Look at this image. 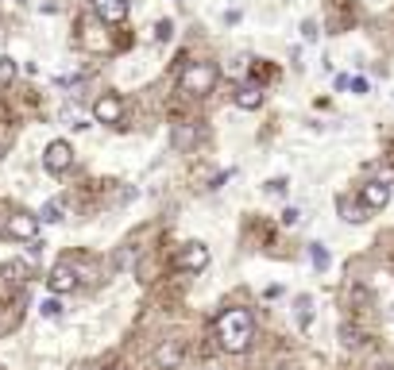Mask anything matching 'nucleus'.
<instances>
[{
  "instance_id": "25",
  "label": "nucleus",
  "mask_w": 394,
  "mask_h": 370,
  "mask_svg": "<svg viewBox=\"0 0 394 370\" xmlns=\"http://www.w3.org/2000/svg\"><path fill=\"white\" fill-rule=\"evenodd\" d=\"M16 4H28V0H16Z\"/></svg>"
},
{
  "instance_id": "17",
  "label": "nucleus",
  "mask_w": 394,
  "mask_h": 370,
  "mask_svg": "<svg viewBox=\"0 0 394 370\" xmlns=\"http://www.w3.org/2000/svg\"><path fill=\"white\" fill-rule=\"evenodd\" d=\"M194 139H197L194 127H174V146H182V151H186V146L194 143Z\"/></svg>"
},
{
  "instance_id": "15",
  "label": "nucleus",
  "mask_w": 394,
  "mask_h": 370,
  "mask_svg": "<svg viewBox=\"0 0 394 370\" xmlns=\"http://www.w3.org/2000/svg\"><path fill=\"white\" fill-rule=\"evenodd\" d=\"M16 74H20L16 58H8V54H4V58H0V85H12V81H16Z\"/></svg>"
},
{
  "instance_id": "6",
  "label": "nucleus",
  "mask_w": 394,
  "mask_h": 370,
  "mask_svg": "<svg viewBox=\"0 0 394 370\" xmlns=\"http://www.w3.org/2000/svg\"><path fill=\"white\" fill-rule=\"evenodd\" d=\"M47 285H50V293H54V297H62V293H74V290H78V270H74L70 263H59L54 270H50Z\"/></svg>"
},
{
  "instance_id": "8",
  "label": "nucleus",
  "mask_w": 394,
  "mask_h": 370,
  "mask_svg": "<svg viewBox=\"0 0 394 370\" xmlns=\"http://www.w3.org/2000/svg\"><path fill=\"white\" fill-rule=\"evenodd\" d=\"M360 201H364V208H386L391 205V185H383L375 177V182H367L364 189H360Z\"/></svg>"
},
{
  "instance_id": "20",
  "label": "nucleus",
  "mask_w": 394,
  "mask_h": 370,
  "mask_svg": "<svg viewBox=\"0 0 394 370\" xmlns=\"http://www.w3.org/2000/svg\"><path fill=\"white\" fill-rule=\"evenodd\" d=\"M23 274H28V263H8L4 266V278H12V282H23Z\"/></svg>"
},
{
  "instance_id": "21",
  "label": "nucleus",
  "mask_w": 394,
  "mask_h": 370,
  "mask_svg": "<svg viewBox=\"0 0 394 370\" xmlns=\"http://www.w3.org/2000/svg\"><path fill=\"white\" fill-rule=\"evenodd\" d=\"M286 177H271V182H267V193H286Z\"/></svg>"
},
{
  "instance_id": "23",
  "label": "nucleus",
  "mask_w": 394,
  "mask_h": 370,
  "mask_svg": "<svg viewBox=\"0 0 394 370\" xmlns=\"http://www.w3.org/2000/svg\"><path fill=\"white\" fill-rule=\"evenodd\" d=\"M302 35H306V39L313 43V39H317V23H313V20H306V23H302Z\"/></svg>"
},
{
  "instance_id": "12",
  "label": "nucleus",
  "mask_w": 394,
  "mask_h": 370,
  "mask_svg": "<svg viewBox=\"0 0 394 370\" xmlns=\"http://www.w3.org/2000/svg\"><path fill=\"white\" fill-rule=\"evenodd\" d=\"M294 320H298V328H309V320H313V297L309 293L294 297Z\"/></svg>"
},
{
  "instance_id": "26",
  "label": "nucleus",
  "mask_w": 394,
  "mask_h": 370,
  "mask_svg": "<svg viewBox=\"0 0 394 370\" xmlns=\"http://www.w3.org/2000/svg\"><path fill=\"white\" fill-rule=\"evenodd\" d=\"M391 320H394V309H391Z\"/></svg>"
},
{
  "instance_id": "16",
  "label": "nucleus",
  "mask_w": 394,
  "mask_h": 370,
  "mask_svg": "<svg viewBox=\"0 0 394 370\" xmlns=\"http://www.w3.org/2000/svg\"><path fill=\"white\" fill-rule=\"evenodd\" d=\"M39 312L47 316V320H59V316H62L66 309H62V301H59V297H47V301L39 305Z\"/></svg>"
},
{
  "instance_id": "13",
  "label": "nucleus",
  "mask_w": 394,
  "mask_h": 370,
  "mask_svg": "<svg viewBox=\"0 0 394 370\" xmlns=\"http://www.w3.org/2000/svg\"><path fill=\"white\" fill-rule=\"evenodd\" d=\"M309 263L317 266V270H329L333 266V254H329L325 243H309Z\"/></svg>"
},
{
  "instance_id": "7",
  "label": "nucleus",
  "mask_w": 394,
  "mask_h": 370,
  "mask_svg": "<svg viewBox=\"0 0 394 370\" xmlns=\"http://www.w3.org/2000/svg\"><path fill=\"white\" fill-rule=\"evenodd\" d=\"M178 266H182V270H189V274H201V270L209 266V247H205V243L182 247V254H178Z\"/></svg>"
},
{
  "instance_id": "22",
  "label": "nucleus",
  "mask_w": 394,
  "mask_h": 370,
  "mask_svg": "<svg viewBox=\"0 0 394 370\" xmlns=\"http://www.w3.org/2000/svg\"><path fill=\"white\" fill-rule=\"evenodd\" d=\"M348 89H352V93H360V97H364V93H367V81H364V78H348Z\"/></svg>"
},
{
  "instance_id": "2",
  "label": "nucleus",
  "mask_w": 394,
  "mask_h": 370,
  "mask_svg": "<svg viewBox=\"0 0 394 370\" xmlns=\"http://www.w3.org/2000/svg\"><path fill=\"white\" fill-rule=\"evenodd\" d=\"M217 81H220V69L213 62H189L182 69V93H189V97H209L217 89Z\"/></svg>"
},
{
  "instance_id": "4",
  "label": "nucleus",
  "mask_w": 394,
  "mask_h": 370,
  "mask_svg": "<svg viewBox=\"0 0 394 370\" xmlns=\"http://www.w3.org/2000/svg\"><path fill=\"white\" fill-rule=\"evenodd\" d=\"M4 235H8V239H20V243L39 239V216L35 213H12L8 220H4Z\"/></svg>"
},
{
  "instance_id": "19",
  "label": "nucleus",
  "mask_w": 394,
  "mask_h": 370,
  "mask_svg": "<svg viewBox=\"0 0 394 370\" xmlns=\"http://www.w3.org/2000/svg\"><path fill=\"white\" fill-rule=\"evenodd\" d=\"M155 39H158V43H170V39H174V23H170V20H158V23H155Z\"/></svg>"
},
{
  "instance_id": "18",
  "label": "nucleus",
  "mask_w": 394,
  "mask_h": 370,
  "mask_svg": "<svg viewBox=\"0 0 394 370\" xmlns=\"http://www.w3.org/2000/svg\"><path fill=\"white\" fill-rule=\"evenodd\" d=\"M278 220H282L286 228H298L302 220H306V216H302V208H294V205H290V208H282V216H278Z\"/></svg>"
},
{
  "instance_id": "24",
  "label": "nucleus",
  "mask_w": 394,
  "mask_h": 370,
  "mask_svg": "<svg viewBox=\"0 0 394 370\" xmlns=\"http://www.w3.org/2000/svg\"><path fill=\"white\" fill-rule=\"evenodd\" d=\"M379 182H383V185H394V166H383V170H379Z\"/></svg>"
},
{
  "instance_id": "14",
  "label": "nucleus",
  "mask_w": 394,
  "mask_h": 370,
  "mask_svg": "<svg viewBox=\"0 0 394 370\" xmlns=\"http://www.w3.org/2000/svg\"><path fill=\"white\" fill-rule=\"evenodd\" d=\"M62 213H66V208H62V201H47V205H43V213H35V216H39V224H59Z\"/></svg>"
},
{
  "instance_id": "3",
  "label": "nucleus",
  "mask_w": 394,
  "mask_h": 370,
  "mask_svg": "<svg viewBox=\"0 0 394 370\" xmlns=\"http://www.w3.org/2000/svg\"><path fill=\"white\" fill-rule=\"evenodd\" d=\"M70 166H74V146L66 139H50L47 151H43V170L59 177V174H66Z\"/></svg>"
},
{
  "instance_id": "9",
  "label": "nucleus",
  "mask_w": 394,
  "mask_h": 370,
  "mask_svg": "<svg viewBox=\"0 0 394 370\" xmlns=\"http://www.w3.org/2000/svg\"><path fill=\"white\" fill-rule=\"evenodd\" d=\"M93 8H97V16L105 23H124V20H128L132 0H93Z\"/></svg>"
},
{
  "instance_id": "10",
  "label": "nucleus",
  "mask_w": 394,
  "mask_h": 370,
  "mask_svg": "<svg viewBox=\"0 0 394 370\" xmlns=\"http://www.w3.org/2000/svg\"><path fill=\"white\" fill-rule=\"evenodd\" d=\"M232 100H236V108H244V112H256V108L263 105V89L259 85H236Z\"/></svg>"
},
{
  "instance_id": "11",
  "label": "nucleus",
  "mask_w": 394,
  "mask_h": 370,
  "mask_svg": "<svg viewBox=\"0 0 394 370\" xmlns=\"http://www.w3.org/2000/svg\"><path fill=\"white\" fill-rule=\"evenodd\" d=\"M155 362H158V367H167V370L182 367V343H178V340H167L163 347L155 351Z\"/></svg>"
},
{
  "instance_id": "1",
  "label": "nucleus",
  "mask_w": 394,
  "mask_h": 370,
  "mask_svg": "<svg viewBox=\"0 0 394 370\" xmlns=\"http://www.w3.org/2000/svg\"><path fill=\"white\" fill-rule=\"evenodd\" d=\"M217 340L228 355H244L256 340V316L247 309H228L217 316Z\"/></svg>"
},
{
  "instance_id": "5",
  "label": "nucleus",
  "mask_w": 394,
  "mask_h": 370,
  "mask_svg": "<svg viewBox=\"0 0 394 370\" xmlns=\"http://www.w3.org/2000/svg\"><path fill=\"white\" fill-rule=\"evenodd\" d=\"M93 120L97 124H120L124 120V100L116 93H105V97L93 100Z\"/></svg>"
}]
</instances>
